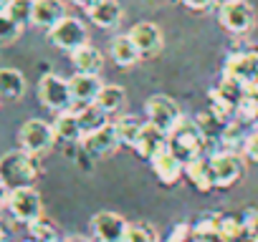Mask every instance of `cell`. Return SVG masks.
<instances>
[{"instance_id": "26", "label": "cell", "mask_w": 258, "mask_h": 242, "mask_svg": "<svg viewBox=\"0 0 258 242\" xmlns=\"http://www.w3.org/2000/svg\"><path fill=\"white\" fill-rule=\"evenodd\" d=\"M124 98H126V91H124L121 86L106 83V86H101V91H99V96H96V101H94V103H96L99 108H104L106 113H114V111H119V108H121Z\"/></svg>"}, {"instance_id": "13", "label": "cell", "mask_w": 258, "mask_h": 242, "mask_svg": "<svg viewBox=\"0 0 258 242\" xmlns=\"http://www.w3.org/2000/svg\"><path fill=\"white\" fill-rule=\"evenodd\" d=\"M66 18V3L63 0H33V26L51 31L56 23Z\"/></svg>"}, {"instance_id": "10", "label": "cell", "mask_w": 258, "mask_h": 242, "mask_svg": "<svg viewBox=\"0 0 258 242\" xmlns=\"http://www.w3.org/2000/svg\"><path fill=\"white\" fill-rule=\"evenodd\" d=\"M213 167V182L215 187H233L238 177L243 174V159L233 152H218L210 157Z\"/></svg>"}, {"instance_id": "8", "label": "cell", "mask_w": 258, "mask_h": 242, "mask_svg": "<svg viewBox=\"0 0 258 242\" xmlns=\"http://www.w3.org/2000/svg\"><path fill=\"white\" fill-rule=\"evenodd\" d=\"M48 41H51L56 48H61V51H66V53H74V51H79L81 46H86L89 33H86V26H84L79 18L66 16L61 23H56V26L48 31Z\"/></svg>"}, {"instance_id": "31", "label": "cell", "mask_w": 258, "mask_h": 242, "mask_svg": "<svg viewBox=\"0 0 258 242\" xmlns=\"http://www.w3.org/2000/svg\"><path fill=\"white\" fill-rule=\"evenodd\" d=\"M23 33V26H18L16 21H11L3 11H0V48L3 46H13Z\"/></svg>"}, {"instance_id": "37", "label": "cell", "mask_w": 258, "mask_h": 242, "mask_svg": "<svg viewBox=\"0 0 258 242\" xmlns=\"http://www.w3.org/2000/svg\"><path fill=\"white\" fill-rule=\"evenodd\" d=\"M61 242H89L86 237H66V239H61Z\"/></svg>"}, {"instance_id": "9", "label": "cell", "mask_w": 258, "mask_h": 242, "mask_svg": "<svg viewBox=\"0 0 258 242\" xmlns=\"http://www.w3.org/2000/svg\"><path fill=\"white\" fill-rule=\"evenodd\" d=\"M129 222L116 212H96L91 217V229L99 242H124Z\"/></svg>"}, {"instance_id": "34", "label": "cell", "mask_w": 258, "mask_h": 242, "mask_svg": "<svg viewBox=\"0 0 258 242\" xmlns=\"http://www.w3.org/2000/svg\"><path fill=\"white\" fill-rule=\"evenodd\" d=\"M182 3L187 8H192V11H205V8H210L213 0H182Z\"/></svg>"}, {"instance_id": "6", "label": "cell", "mask_w": 258, "mask_h": 242, "mask_svg": "<svg viewBox=\"0 0 258 242\" xmlns=\"http://www.w3.org/2000/svg\"><path fill=\"white\" fill-rule=\"evenodd\" d=\"M6 207L11 209V214L18 222H26V224H31V222L43 217V202H41L38 189H33V187H16V189H11Z\"/></svg>"}, {"instance_id": "19", "label": "cell", "mask_w": 258, "mask_h": 242, "mask_svg": "<svg viewBox=\"0 0 258 242\" xmlns=\"http://www.w3.org/2000/svg\"><path fill=\"white\" fill-rule=\"evenodd\" d=\"M53 132H56V139L61 142H81L84 139V129H81V121H79V113L76 111H61L53 121Z\"/></svg>"}, {"instance_id": "25", "label": "cell", "mask_w": 258, "mask_h": 242, "mask_svg": "<svg viewBox=\"0 0 258 242\" xmlns=\"http://www.w3.org/2000/svg\"><path fill=\"white\" fill-rule=\"evenodd\" d=\"M76 113H79V121H81L84 137L109 124V121H106V116H109V113H106L104 108H99L96 103H84V106H79V111H76Z\"/></svg>"}, {"instance_id": "14", "label": "cell", "mask_w": 258, "mask_h": 242, "mask_svg": "<svg viewBox=\"0 0 258 242\" xmlns=\"http://www.w3.org/2000/svg\"><path fill=\"white\" fill-rule=\"evenodd\" d=\"M69 83H71L74 103H79V106H84V103H94L96 96H99V91H101V86H104V83L99 81L96 73H79V71L69 78Z\"/></svg>"}, {"instance_id": "2", "label": "cell", "mask_w": 258, "mask_h": 242, "mask_svg": "<svg viewBox=\"0 0 258 242\" xmlns=\"http://www.w3.org/2000/svg\"><path fill=\"white\" fill-rule=\"evenodd\" d=\"M0 177L3 182L16 189V187H31V182L38 177V162L33 154L18 149L0 157Z\"/></svg>"}, {"instance_id": "23", "label": "cell", "mask_w": 258, "mask_h": 242, "mask_svg": "<svg viewBox=\"0 0 258 242\" xmlns=\"http://www.w3.org/2000/svg\"><path fill=\"white\" fill-rule=\"evenodd\" d=\"M147 127V121H142V118H137V116H121V118H116L114 121V129H116V137H119V144H124V147H132L135 149V144H137V139H140V134H142V129Z\"/></svg>"}, {"instance_id": "36", "label": "cell", "mask_w": 258, "mask_h": 242, "mask_svg": "<svg viewBox=\"0 0 258 242\" xmlns=\"http://www.w3.org/2000/svg\"><path fill=\"white\" fill-rule=\"evenodd\" d=\"M71 3H74V6H79V8H84V11L89 13V11L99 3V0H71Z\"/></svg>"}, {"instance_id": "30", "label": "cell", "mask_w": 258, "mask_h": 242, "mask_svg": "<svg viewBox=\"0 0 258 242\" xmlns=\"http://www.w3.org/2000/svg\"><path fill=\"white\" fill-rule=\"evenodd\" d=\"M28 232H31V237L33 239H38V242H61L58 239V229L48 222V219H36V222H31L28 224Z\"/></svg>"}, {"instance_id": "28", "label": "cell", "mask_w": 258, "mask_h": 242, "mask_svg": "<svg viewBox=\"0 0 258 242\" xmlns=\"http://www.w3.org/2000/svg\"><path fill=\"white\" fill-rule=\"evenodd\" d=\"M243 232H245L243 219H235V217H220L218 219V239H223V242H238Z\"/></svg>"}, {"instance_id": "11", "label": "cell", "mask_w": 258, "mask_h": 242, "mask_svg": "<svg viewBox=\"0 0 258 242\" xmlns=\"http://www.w3.org/2000/svg\"><path fill=\"white\" fill-rule=\"evenodd\" d=\"M81 147H84V152L91 154V157L111 154V152L119 147V137H116L114 124H106V127H101V129H96V132H91V134H86V137L81 139Z\"/></svg>"}, {"instance_id": "18", "label": "cell", "mask_w": 258, "mask_h": 242, "mask_svg": "<svg viewBox=\"0 0 258 242\" xmlns=\"http://www.w3.org/2000/svg\"><path fill=\"white\" fill-rule=\"evenodd\" d=\"M109 53H111V61L119 66V68H132L137 61H140V48L135 46V41L129 36H116L111 38V46H109Z\"/></svg>"}, {"instance_id": "38", "label": "cell", "mask_w": 258, "mask_h": 242, "mask_svg": "<svg viewBox=\"0 0 258 242\" xmlns=\"http://www.w3.org/2000/svg\"><path fill=\"white\" fill-rule=\"evenodd\" d=\"M8 3H11V0H0V11H6V8H8Z\"/></svg>"}, {"instance_id": "33", "label": "cell", "mask_w": 258, "mask_h": 242, "mask_svg": "<svg viewBox=\"0 0 258 242\" xmlns=\"http://www.w3.org/2000/svg\"><path fill=\"white\" fill-rule=\"evenodd\" d=\"M243 154L250 159V162H258V132L248 134L245 144H243Z\"/></svg>"}, {"instance_id": "12", "label": "cell", "mask_w": 258, "mask_h": 242, "mask_svg": "<svg viewBox=\"0 0 258 242\" xmlns=\"http://www.w3.org/2000/svg\"><path fill=\"white\" fill-rule=\"evenodd\" d=\"M225 78H233L238 83H250L258 78V53H240V56H233L228 58L225 63Z\"/></svg>"}, {"instance_id": "1", "label": "cell", "mask_w": 258, "mask_h": 242, "mask_svg": "<svg viewBox=\"0 0 258 242\" xmlns=\"http://www.w3.org/2000/svg\"><path fill=\"white\" fill-rule=\"evenodd\" d=\"M203 147H205V132L200 127V121H185L182 118L180 124L167 134V149L175 157H180L185 164L190 159L200 157Z\"/></svg>"}, {"instance_id": "4", "label": "cell", "mask_w": 258, "mask_h": 242, "mask_svg": "<svg viewBox=\"0 0 258 242\" xmlns=\"http://www.w3.org/2000/svg\"><path fill=\"white\" fill-rule=\"evenodd\" d=\"M18 142H21V149L38 157L43 152H48L56 142V132H53V124L43 118H28L26 124L21 127L18 132Z\"/></svg>"}, {"instance_id": "15", "label": "cell", "mask_w": 258, "mask_h": 242, "mask_svg": "<svg viewBox=\"0 0 258 242\" xmlns=\"http://www.w3.org/2000/svg\"><path fill=\"white\" fill-rule=\"evenodd\" d=\"M126 36L135 41V46L140 48L142 56H152L162 48V31L155 23H137V26H132V31Z\"/></svg>"}, {"instance_id": "39", "label": "cell", "mask_w": 258, "mask_h": 242, "mask_svg": "<svg viewBox=\"0 0 258 242\" xmlns=\"http://www.w3.org/2000/svg\"><path fill=\"white\" fill-rule=\"evenodd\" d=\"M26 242H38V239H33V237H31V239H26Z\"/></svg>"}, {"instance_id": "7", "label": "cell", "mask_w": 258, "mask_h": 242, "mask_svg": "<svg viewBox=\"0 0 258 242\" xmlns=\"http://www.w3.org/2000/svg\"><path fill=\"white\" fill-rule=\"evenodd\" d=\"M218 21L225 31H230L235 36H243L255 26V11H253V6L248 3V0H225V3L220 6Z\"/></svg>"}, {"instance_id": "17", "label": "cell", "mask_w": 258, "mask_h": 242, "mask_svg": "<svg viewBox=\"0 0 258 242\" xmlns=\"http://www.w3.org/2000/svg\"><path fill=\"white\" fill-rule=\"evenodd\" d=\"M152 172L160 177V182L165 184H175L182 174H185V162L180 157H175L170 149H165L162 154H157L152 159Z\"/></svg>"}, {"instance_id": "35", "label": "cell", "mask_w": 258, "mask_h": 242, "mask_svg": "<svg viewBox=\"0 0 258 242\" xmlns=\"http://www.w3.org/2000/svg\"><path fill=\"white\" fill-rule=\"evenodd\" d=\"M8 194H11V187L3 182V177H0V207H3L8 202Z\"/></svg>"}, {"instance_id": "32", "label": "cell", "mask_w": 258, "mask_h": 242, "mask_svg": "<svg viewBox=\"0 0 258 242\" xmlns=\"http://www.w3.org/2000/svg\"><path fill=\"white\" fill-rule=\"evenodd\" d=\"M124 242H157V232L147 222H135V224L126 227Z\"/></svg>"}, {"instance_id": "20", "label": "cell", "mask_w": 258, "mask_h": 242, "mask_svg": "<svg viewBox=\"0 0 258 242\" xmlns=\"http://www.w3.org/2000/svg\"><path fill=\"white\" fill-rule=\"evenodd\" d=\"M26 93V76L18 68H0V101H18Z\"/></svg>"}, {"instance_id": "27", "label": "cell", "mask_w": 258, "mask_h": 242, "mask_svg": "<svg viewBox=\"0 0 258 242\" xmlns=\"http://www.w3.org/2000/svg\"><path fill=\"white\" fill-rule=\"evenodd\" d=\"M3 13L18 26H28L33 21V0H11Z\"/></svg>"}, {"instance_id": "24", "label": "cell", "mask_w": 258, "mask_h": 242, "mask_svg": "<svg viewBox=\"0 0 258 242\" xmlns=\"http://www.w3.org/2000/svg\"><path fill=\"white\" fill-rule=\"evenodd\" d=\"M71 61H74V68H76L79 73H99L101 66H104L101 51L94 48V46H89V43L81 46L79 51H74V53H71Z\"/></svg>"}, {"instance_id": "29", "label": "cell", "mask_w": 258, "mask_h": 242, "mask_svg": "<svg viewBox=\"0 0 258 242\" xmlns=\"http://www.w3.org/2000/svg\"><path fill=\"white\" fill-rule=\"evenodd\" d=\"M245 139H248V134L243 132L240 121H230V124L220 132V144H223L228 152H233L235 147H243V144H245Z\"/></svg>"}, {"instance_id": "3", "label": "cell", "mask_w": 258, "mask_h": 242, "mask_svg": "<svg viewBox=\"0 0 258 242\" xmlns=\"http://www.w3.org/2000/svg\"><path fill=\"white\" fill-rule=\"evenodd\" d=\"M38 98L46 108L61 113L69 111L74 106V96H71V83L69 78H61L58 73H46L38 81Z\"/></svg>"}, {"instance_id": "22", "label": "cell", "mask_w": 258, "mask_h": 242, "mask_svg": "<svg viewBox=\"0 0 258 242\" xmlns=\"http://www.w3.org/2000/svg\"><path fill=\"white\" fill-rule=\"evenodd\" d=\"M185 174L190 177V182L200 189V192H210L215 187L213 182V167H210V159H203V157H195L185 164Z\"/></svg>"}, {"instance_id": "16", "label": "cell", "mask_w": 258, "mask_h": 242, "mask_svg": "<svg viewBox=\"0 0 258 242\" xmlns=\"http://www.w3.org/2000/svg\"><path fill=\"white\" fill-rule=\"evenodd\" d=\"M167 149V134L165 132H160L157 127H152V124H147L145 129H142V134H140V139H137V144H135V152L140 154V157H145V159H155L157 154H162Z\"/></svg>"}, {"instance_id": "5", "label": "cell", "mask_w": 258, "mask_h": 242, "mask_svg": "<svg viewBox=\"0 0 258 242\" xmlns=\"http://www.w3.org/2000/svg\"><path fill=\"white\" fill-rule=\"evenodd\" d=\"M145 111H147V124L157 127V129L165 132V134H170V132L180 124V121H182V111H180L177 101L170 98V96H165V93L150 96Z\"/></svg>"}, {"instance_id": "21", "label": "cell", "mask_w": 258, "mask_h": 242, "mask_svg": "<svg viewBox=\"0 0 258 242\" xmlns=\"http://www.w3.org/2000/svg\"><path fill=\"white\" fill-rule=\"evenodd\" d=\"M89 21L96 28H114L121 21V6L116 0H99V3L89 11Z\"/></svg>"}]
</instances>
